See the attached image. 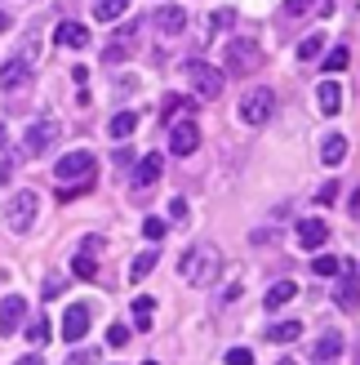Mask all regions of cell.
Instances as JSON below:
<instances>
[{
	"mask_svg": "<svg viewBox=\"0 0 360 365\" xmlns=\"http://www.w3.org/2000/svg\"><path fill=\"white\" fill-rule=\"evenodd\" d=\"M5 143H9V130H5V120H0V148H5Z\"/></svg>",
	"mask_w": 360,
	"mask_h": 365,
	"instance_id": "42",
	"label": "cell"
},
{
	"mask_svg": "<svg viewBox=\"0 0 360 365\" xmlns=\"http://www.w3.org/2000/svg\"><path fill=\"white\" fill-rule=\"evenodd\" d=\"M85 334H89V307L85 303H71L67 317H63V339L67 343H80Z\"/></svg>",
	"mask_w": 360,
	"mask_h": 365,
	"instance_id": "12",
	"label": "cell"
},
{
	"mask_svg": "<svg viewBox=\"0 0 360 365\" xmlns=\"http://www.w3.org/2000/svg\"><path fill=\"white\" fill-rule=\"evenodd\" d=\"M53 174H58L63 182H94V152H67L58 165H53Z\"/></svg>",
	"mask_w": 360,
	"mask_h": 365,
	"instance_id": "7",
	"label": "cell"
},
{
	"mask_svg": "<svg viewBox=\"0 0 360 365\" xmlns=\"http://www.w3.org/2000/svg\"><path fill=\"white\" fill-rule=\"evenodd\" d=\"M316 107L325 116H338V107H343V85L338 81H320V89H316Z\"/></svg>",
	"mask_w": 360,
	"mask_h": 365,
	"instance_id": "17",
	"label": "cell"
},
{
	"mask_svg": "<svg viewBox=\"0 0 360 365\" xmlns=\"http://www.w3.org/2000/svg\"><path fill=\"white\" fill-rule=\"evenodd\" d=\"M125 9H129V0H94V18H98V23H116Z\"/></svg>",
	"mask_w": 360,
	"mask_h": 365,
	"instance_id": "24",
	"label": "cell"
},
{
	"mask_svg": "<svg viewBox=\"0 0 360 365\" xmlns=\"http://www.w3.org/2000/svg\"><path fill=\"white\" fill-rule=\"evenodd\" d=\"M343 356V334H320L316 343H312V361H338Z\"/></svg>",
	"mask_w": 360,
	"mask_h": 365,
	"instance_id": "19",
	"label": "cell"
},
{
	"mask_svg": "<svg viewBox=\"0 0 360 365\" xmlns=\"http://www.w3.org/2000/svg\"><path fill=\"white\" fill-rule=\"evenodd\" d=\"M36 210H41V196H36L31 187H23V192H14L9 200H5V227L9 232H31V223H36Z\"/></svg>",
	"mask_w": 360,
	"mask_h": 365,
	"instance_id": "2",
	"label": "cell"
},
{
	"mask_svg": "<svg viewBox=\"0 0 360 365\" xmlns=\"http://www.w3.org/2000/svg\"><path fill=\"white\" fill-rule=\"evenodd\" d=\"M343 156H347V138L343 134H329L320 143V160H325V165H343Z\"/></svg>",
	"mask_w": 360,
	"mask_h": 365,
	"instance_id": "22",
	"label": "cell"
},
{
	"mask_svg": "<svg viewBox=\"0 0 360 365\" xmlns=\"http://www.w3.org/2000/svg\"><path fill=\"white\" fill-rule=\"evenodd\" d=\"M31 81V58L23 53V58H9L5 67H0V89H23Z\"/></svg>",
	"mask_w": 360,
	"mask_h": 365,
	"instance_id": "14",
	"label": "cell"
},
{
	"mask_svg": "<svg viewBox=\"0 0 360 365\" xmlns=\"http://www.w3.org/2000/svg\"><path fill=\"white\" fill-rule=\"evenodd\" d=\"M107 343H112V348H125V343H129V325H112V330H107Z\"/></svg>",
	"mask_w": 360,
	"mask_h": 365,
	"instance_id": "34",
	"label": "cell"
},
{
	"mask_svg": "<svg viewBox=\"0 0 360 365\" xmlns=\"http://www.w3.org/2000/svg\"><path fill=\"white\" fill-rule=\"evenodd\" d=\"M298 334H302L298 321H276V325H267V339H272V343H294Z\"/></svg>",
	"mask_w": 360,
	"mask_h": 365,
	"instance_id": "25",
	"label": "cell"
},
{
	"mask_svg": "<svg viewBox=\"0 0 360 365\" xmlns=\"http://www.w3.org/2000/svg\"><path fill=\"white\" fill-rule=\"evenodd\" d=\"M218 272H223V254H218V245H191L183 259H178V277H183L187 285H196V289H205V285H213L218 281Z\"/></svg>",
	"mask_w": 360,
	"mask_h": 365,
	"instance_id": "1",
	"label": "cell"
},
{
	"mask_svg": "<svg viewBox=\"0 0 360 365\" xmlns=\"http://www.w3.org/2000/svg\"><path fill=\"white\" fill-rule=\"evenodd\" d=\"M201 148V130H196V120H174L169 125V152L174 156H191Z\"/></svg>",
	"mask_w": 360,
	"mask_h": 365,
	"instance_id": "9",
	"label": "cell"
},
{
	"mask_svg": "<svg viewBox=\"0 0 360 365\" xmlns=\"http://www.w3.org/2000/svg\"><path fill=\"white\" fill-rule=\"evenodd\" d=\"M142 236H147V241H160V236H165V218H147V223H142Z\"/></svg>",
	"mask_w": 360,
	"mask_h": 365,
	"instance_id": "33",
	"label": "cell"
},
{
	"mask_svg": "<svg viewBox=\"0 0 360 365\" xmlns=\"http://www.w3.org/2000/svg\"><path fill=\"white\" fill-rule=\"evenodd\" d=\"M156 259H160V254H156V250H142V254H138V259H134V267H129V281H142V277H147V272L156 267Z\"/></svg>",
	"mask_w": 360,
	"mask_h": 365,
	"instance_id": "26",
	"label": "cell"
},
{
	"mask_svg": "<svg viewBox=\"0 0 360 365\" xmlns=\"http://www.w3.org/2000/svg\"><path fill=\"white\" fill-rule=\"evenodd\" d=\"M63 285H67L63 277H49V281H45V299H58V294H63Z\"/></svg>",
	"mask_w": 360,
	"mask_h": 365,
	"instance_id": "37",
	"label": "cell"
},
{
	"mask_svg": "<svg viewBox=\"0 0 360 365\" xmlns=\"http://www.w3.org/2000/svg\"><path fill=\"white\" fill-rule=\"evenodd\" d=\"M338 267H343V263H338L334 254H320V259L312 263V272H316V277H338Z\"/></svg>",
	"mask_w": 360,
	"mask_h": 365,
	"instance_id": "30",
	"label": "cell"
},
{
	"mask_svg": "<svg viewBox=\"0 0 360 365\" xmlns=\"http://www.w3.org/2000/svg\"><path fill=\"white\" fill-rule=\"evenodd\" d=\"M187 81H191V89H196V98H205V103H213V98H218L223 94V71L218 67H209L205 58H191L187 67Z\"/></svg>",
	"mask_w": 360,
	"mask_h": 365,
	"instance_id": "3",
	"label": "cell"
},
{
	"mask_svg": "<svg viewBox=\"0 0 360 365\" xmlns=\"http://www.w3.org/2000/svg\"><path fill=\"white\" fill-rule=\"evenodd\" d=\"M9 27H14V18H9V14H0V31H9Z\"/></svg>",
	"mask_w": 360,
	"mask_h": 365,
	"instance_id": "41",
	"label": "cell"
},
{
	"mask_svg": "<svg viewBox=\"0 0 360 365\" xmlns=\"http://www.w3.org/2000/svg\"><path fill=\"white\" fill-rule=\"evenodd\" d=\"M258 63H263V49L254 41H245V36H240V41L227 45V76H254Z\"/></svg>",
	"mask_w": 360,
	"mask_h": 365,
	"instance_id": "4",
	"label": "cell"
},
{
	"mask_svg": "<svg viewBox=\"0 0 360 365\" xmlns=\"http://www.w3.org/2000/svg\"><path fill=\"white\" fill-rule=\"evenodd\" d=\"M53 143H58V125H53V120H36L31 130H27V152H31V156L49 152Z\"/></svg>",
	"mask_w": 360,
	"mask_h": 365,
	"instance_id": "13",
	"label": "cell"
},
{
	"mask_svg": "<svg viewBox=\"0 0 360 365\" xmlns=\"http://www.w3.org/2000/svg\"><path fill=\"white\" fill-rule=\"evenodd\" d=\"M338 272H343V281H338L334 303L343 307V312H356V307H360V277H356V267H351V263H343Z\"/></svg>",
	"mask_w": 360,
	"mask_h": 365,
	"instance_id": "11",
	"label": "cell"
},
{
	"mask_svg": "<svg viewBox=\"0 0 360 365\" xmlns=\"http://www.w3.org/2000/svg\"><path fill=\"white\" fill-rule=\"evenodd\" d=\"M325 241H329V223H325V218H302V223H298V245L302 250H320Z\"/></svg>",
	"mask_w": 360,
	"mask_h": 365,
	"instance_id": "15",
	"label": "cell"
},
{
	"mask_svg": "<svg viewBox=\"0 0 360 365\" xmlns=\"http://www.w3.org/2000/svg\"><path fill=\"white\" fill-rule=\"evenodd\" d=\"M152 299H134V325H138V330H152Z\"/></svg>",
	"mask_w": 360,
	"mask_h": 365,
	"instance_id": "29",
	"label": "cell"
},
{
	"mask_svg": "<svg viewBox=\"0 0 360 365\" xmlns=\"http://www.w3.org/2000/svg\"><path fill=\"white\" fill-rule=\"evenodd\" d=\"M23 321H27V299L23 294H5L0 299V334H18Z\"/></svg>",
	"mask_w": 360,
	"mask_h": 365,
	"instance_id": "10",
	"label": "cell"
},
{
	"mask_svg": "<svg viewBox=\"0 0 360 365\" xmlns=\"http://www.w3.org/2000/svg\"><path fill=\"white\" fill-rule=\"evenodd\" d=\"M169 218H187V200H183V196L169 200Z\"/></svg>",
	"mask_w": 360,
	"mask_h": 365,
	"instance_id": "39",
	"label": "cell"
},
{
	"mask_svg": "<svg viewBox=\"0 0 360 365\" xmlns=\"http://www.w3.org/2000/svg\"><path fill=\"white\" fill-rule=\"evenodd\" d=\"M334 196H338V182H325V187H320V192H316V200H320V205H329V200H334Z\"/></svg>",
	"mask_w": 360,
	"mask_h": 365,
	"instance_id": "38",
	"label": "cell"
},
{
	"mask_svg": "<svg viewBox=\"0 0 360 365\" xmlns=\"http://www.w3.org/2000/svg\"><path fill=\"white\" fill-rule=\"evenodd\" d=\"M347 63H351V53H347L343 45H338V49H329V58H325V67H329V71H343Z\"/></svg>",
	"mask_w": 360,
	"mask_h": 365,
	"instance_id": "32",
	"label": "cell"
},
{
	"mask_svg": "<svg viewBox=\"0 0 360 365\" xmlns=\"http://www.w3.org/2000/svg\"><path fill=\"white\" fill-rule=\"evenodd\" d=\"M53 41H58L63 49H85V45H89V27H85V23H58Z\"/></svg>",
	"mask_w": 360,
	"mask_h": 365,
	"instance_id": "18",
	"label": "cell"
},
{
	"mask_svg": "<svg viewBox=\"0 0 360 365\" xmlns=\"http://www.w3.org/2000/svg\"><path fill=\"white\" fill-rule=\"evenodd\" d=\"M9 174H14V165H9V160H0V182H9Z\"/></svg>",
	"mask_w": 360,
	"mask_h": 365,
	"instance_id": "40",
	"label": "cell"
},
{
	"mask_svg": "<svg viewBox=\"0 0 360 365\" xmlns=\"http://www.w3.org/2000/svg\"><path fill=\"white\" fill-rule=\"evenodd\" d=\"M294 299H298V285H294V281H276L272 289H267V299H263V303L272 307V312H280V307H285V303H294Z\"/></svg>",
	"mask_w": 360,
	"mask_h": 365,
	"instance_id": "21",
	"label": "cell"
},
{
	"mask_svg": "<svg viewBox=\"0 0 360 365\" xmlns=\"http://www.w3.org/2000/svg\"><path fill=\"white\" fill-rule=\"evenodd\" d=\"M98 254H102V236H85L76 259H71V272H76L80 281H94L98 277Z\"/></svg>",
	"mask_w": 360,
	"mask_h": 365,
	"instance_id": "8",
	"label": "cell"
},
{
	"mask_svg": "<svg viewBox=\"0 0 360 365\" xmlns=\"http://www.w3.org/2000/svg\"><path fill=\"white\" fill-rule=\"evenodd\" d=\"M231 23H236V14H231V9H213V14H209V27H213V31H218V27H231Z\"/></svg>",
	"mask_w": 360,
	"mask_h": 365,
	"instance_id": "35",
	"label": "cell"
},
{
	"mask_svg": "<svg viewBox=\"0 0 360 365\" xmlns=\"http://www.w3.org/2000/svg\"><path fill=\"white\" fill-rule=\"evenodd\" d=\"M156 27L165 31V36H178L187 27V9H178V5H165V9H156Z\"/></svg>",
	"mask_w": 360,
	"mask_h": 365,
	"instance_id": "20",
	"label": "cell"
},
{
	"mask_svg": "<svg viewBox=\"0 0 360 365\" xmlns=\"http://www.w3.org/2000/svg\"><path fill=\"white\" fill-rule=\"evenodd\" d=\"M156 182H160V156L147 152L138 160V170H134V192H147V187H156Z\"/></svg>",
	"mask_w": 360,
	"mask_h": 365,
	"instance_id": "16",
	"label": "cell"
},
{
	"mask_svg": "<svg viewBox=\"0 0 360 365\" xmlns=\"http://www.w3.org/2000/svg\"><path fill=\"white\" fill-rule=\"evenodd\" d=\"M272 112H276V94L267 85L249 89V94L240 98V120L245 125H267V120H272Z\"/></svg>",
	"mask_w": 360,
	"mask_h": 365,
	"instance_id": "5",
	"label": "cell"
},
{
	"mask_svg": "<svg viewBox=\"0 0 360 365\" xmlns=\"http://www.w3.org/2000/svg\"><path fill=\"white\" fill-rule=\"evenodd\" d=\"M312 9H316V0H285V18H302Z\"/></svg>",
	"mask_w": 360,
	"mask_h": 365,
	"instance_id": "31",
	"label": "cell"
},
{
	"mask_svg": "<svg viewBox=\"0 0 360 365\" xmlns=\"http://www.w3.org/2000/svg\"><path fill=\"white\" fill-rule=\"evenodd\" d=\"M320 53H325V36H307V41L298 45V58H302V63H312V58H320Z\"/></svg>",
	"mask_w": 360,
	"mask_h": 365,
	"instance_id": "28",
	"label": "cell"
},
{
	"mask_svg": "<svg viewBox=\"0 0 360 365\" xmlns=\"http://www.w3.org/2000/svg\"><path fill=\"white\" fill-rule=\"evenodd\" d=\"M138 36H142V23H125L120 31H112V41H107L102 58H107V63H125V58L138 49Z\"/></svg>",
	"mask_w": 360,
	"mask_h": 365,
	"instance_id": "6",
	"label": "cell"
},
{
	"mask_svg": "<svg viewBox=\"0 0 360 365\" xmlns=\"http://www.w3.org/2000/svg\"><path fill=\"white\" fill-rule=\"evenodd\" d=\"M49 334H53V325H49L45 317H36V321L27 325V339L36 343V348H45V343H49Z\"/></svg>",
	"mask_w": 360,
	"mask_h": 365,
	"instance_id": "27",
	"label": "cell"
},
{
	"mask_svg": "<svg viewBox=\"0 0 360 365\" xmlns=\"http://www.w3.org/2000/svg\"><path fill=\"white\" fill-rule=\"evenodd\" d=\"M134 130H138V112H116L112 125H107V134H112V138H129Z\"/></svg>",
	"mask_w": 360,
	"mask_h": 365,
	"instance_id": "23",
	"label": "cell"
},
{
	"mask_svg": "<svg viewBox=\"0 0 360 365\" xmlns=\"http://www.w3.org/2000/svg\"><path fill=\"white\" fill-rule=\"evenodd\" d=\"M227 361H231V365H249V361H254V352H249V348H231Z\"/></svg>",
	"mask_w": 360,
	"mask_h": 365,
	"instance_id": "36",
	"label": "cell"
}]
</instances>
